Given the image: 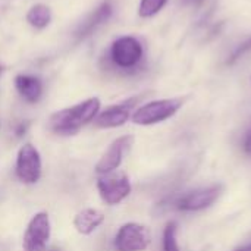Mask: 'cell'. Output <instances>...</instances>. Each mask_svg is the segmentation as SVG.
Wrapping results in <instances>:
<instances>
[{
	"label": "cell",
	"mask_w": 251,
	"mask_h": 251,
	"mask_svg": "<svg viewBox=\"0 0 251 251\" xmlns=\"http://www.w3.org/2000/svg\"><path fill=\"white\" fill-rule=\"evenodd\" d=\"M15 87L19 96L28 103H37L43 96V82L34 75H18L15 78Z\"/></svg>",
	"instance_id": "13"
},
{
	"label": "cell",
	"mask_w": 251,
	"mask_h": 251,
	"mask_svg": "<svg viewBox=\"0 0 251 251\" xmlns=\"http://www.w3.org/2000/svg\"><path fill=\"white\" fill-rule=\"evenodd\" d=\"M113 15V1L112 0H104L96 10H93L85 21L79 25V28L75 32L76 40H82L85 37H88L90 34H93L100 25H103L104 22H107L110 19V16Z\"/></svg>",
	"instance_id": "11"
},
{
	"label": "cell",
	"mask_w": 251,
	"mask_h": 251,
	"mask_svg": "<svg viewBox=\"0 0 251 251\" xmlns=\"http://www.w3.org/2000/svg\"><path fill=\"white\" fill-rule=\"evenodd\" d=\"M135 103L137 99H131L124 103L109 106L107 109L99 112V115L94 119V125L103 129H110L125 125L131 118V110L135 106Z\"/></svg>",
	"instance_id": "10"
},
{
	"label": "cell",
	"mask_w": 251,
	"mask_h": 251,
	"mask_svg": "<svg viewBox=\"0 0 251 251\" xmlns=\"http://www.w3.org/2000/svg\"><path fill=\"white\" fill-rule=\"evenodd\" d=\"M51 235V222L47 212L35 213L26 225L22 238L24 251H46Z\"/></svg>",
	"instance_id": "7"
},
{
	"label": "cell",
	"mask_w": 251,
	"mask_h": 251,
	"mask_svg": "<svg viewBox=\"0 0 251 251\" xmlns=\"http://www.w3.org/2000/svg\"><path fill=\"white\" fill-rule=\"evenodd\" d=\"M249 53H251V37L237 46V49L231 53L229 59L226 60V65H235L240 59H243Z\"/></svg>",
	"instance_id": "17"
},
{
	"label": "cell",
	"mask_w": 251,
	"mask_h": 251,
	"mask_svg": "<svg viewBox=\"0 0 251 251\" xmlns=\"http://www.w3.org/2000/svg\"><path fill=\"white\" fill-rule=\"evenodd\" d=\"M144 46L132 35L116 38L109 49V63L125 74H137L144 66Z\"/></svg>",
	"instance_id": "2"
},
{
	"label": "cell",
	"mask_w": 251,
	"mask_h": 251,
	"mask_svg": "<svg viewBox=\"0 0 251 251\" xmlns=\"http://www.w3.org/2000/svg\"><path fill=\"white\" fill-rule=\"evenodd\" d=\"M132 143H134L132 135H122V137L113 140L110 143V146L106 149V151L101 154L99 162L96 163V166H94L96 174L100 176V175H107V174L115 172L122 165L125 151H128L131 149Z\"/></svg>",
	"instance_id": "8"
},
{
	"label": "cell",
	"mask_w": 251,
	"mask_h": 251,
	"mask_svg": "<svg viewBox=\"0 0 251 251\" xmlns=\"http://www.w3.org/2000/svg\"><path fill=\"white\" fill-rule=\"evenodd\" d=\"M151 243V234L147 226L128 222L124 224L113 240V247L116 251H146Z\"/></svg>",
	"instance_id": "5"
},
{
	"label": "cell",
	"mask_w": 251,
	"mask_h": 251,
	"mask_svg": "<svg viewBox=\"0 0 251 251\" xmlns=\"http://www.w3.org/2000/svg\"><path fill=\"white\" fill-rule=\"evenodd\" d=\"M131 181L125 174H107L100 175L97 179V191L103 203L107 206H116L122 203L131 194Z\"/></svg>",
	"instance_id": "6"
},
{
	"label": "cell",
	"mask_w": 251,
	"mask_h": 251,
	"mask_svg": "<svg viewBox=\"0 0 251 251\" xmlns=\"http://www.w3.org/2000/svg\"><path fill=\"white\" fill-rule=\"evenodd\" d=\"M49 251H60V250H57V249H53V250H49Z\"/></svg>",
	"instance_id": "22"
},
{
	"label": "cell",
	"mask_w": 251,
	"mask_h": 251,
	"mask_svg": "<svg viewBox=\"0 0 251 251\" xmlns=\"http://www.w3.org/2000/svg\"><path fill=\"white\" fill-rule=\"evenodd\" d=\"M244 151L251 156V131L247 134V137H246V140H244Z\"/></svg>",
	"instance_id": "19"
},
{
	"label": "cell",
	"mask_w": 251,
	"mask_h": 251,
	"mask_svg": "<svg viewBox=\"0 0 251 251\" xmlns=\"http://www.w3.org/2000/svg\"><path fill=\"white\" fill-rule=\"evenodd\" d=\"M182 104H184V99L153 100L138 107L132 113L131 119L135 125H141V126L156 125L172 118L182 107Z\"/></svg>",
	"instance_id": "3"
},
{
	"label": "cell",
	"mask_w": 251,
	"mask_h": 251,
	"mask_svg": "<svg viewBox=\"0 0 251 251\" xmlns=\"http://www.w3.org/2000/svg\"><path fill=\"white\" fill-rule=\"evenodd\" d=\"M234 251H251V243H250V244H247V246L238 247L237 250H234Z\"/></svg>",
	"instance_id": "21"
},
{
	"label": "cell",
	"mask_w": 251,
	"mask_h": 251,
	"mask_svg": "<svg viewBox=\"0 0 251 251\" xmlns=\"http://www.w3.org/2000/svg\"><path fill=\"white\" fill-rule=\"evenodd\" d=\"M0 74H1V66H0Z\"/></svg>",
	"instance_id": "23"
},
{
	"label": "cell",
	"mask_w": 251,
	"mask_h": 251,
	"mask_svg": "<svg viewBox=\"0 0 251 251\" xmlns=\"http://www.w3.org/2000/svg\"><path fill=\"white\" fill-rule=\"evenodd\" d=\"M204 0H185V3L188 4H193V6H200Z\"/></svg>",
	"instance_id": "20"
},
{
	"label": "cell",
	"mask_w": 251,
	"mask_h": 251,
	"mask_svg": "<svg viewBox=\"0 0 251 251\" xmlns=\"http://www.w3.org/2000/svg\"><path fill=\"white\" fill-rule=\"evenodd\" d=\"M163 251H179L176 243V224L169 222L163 231Z\"/></svg>",
	"instance_id": "16"
},
{
	"label": "cell",
	"mask_w": 251,
	"mask_h": 251,
	"mask_svg": "<svg viewBox=\"0 0 251 251\" xmlns=\"http://www.w3.org/2000/svg\"><path fill=\"white\" fill-rule=\"evenodd\" d=\"M166 3L168 0H141L138 6V15L141 18H151L157 15Z\"/></svg>",
	"instance_id": "15"
},
{
	"label": "cell",
	"mask_w": 251,
	"mask_h": 251,
	"mask_svg": "<svg viewBox=\"0 0 251 251\" xmlns=\"http://www.w3.org/2000/svg\"><path fill=\"white\" fill-rule=\"evenodd\" d=\"M0 126H1V125H0Z\"/></svg>",
	"instance_id": "24"
},
{
	"label": "cell",
	"mask_w": 251,
	"mask_h": 251,
	"mask_svg": "<svg viewBox=\"0 0 251 251\" xmlns=\"http://www.w3.org/2000/svg\"><path fill=\"white\" fill-rule=\"evenodd\" d=\"M26 22L31 26L37 28V29L46 28L51 22V10H50V7L43 4V3H37V4L31 6V9L26 13Z\"/></svg>",
	"instance_id": "14"
},
{
	"label": "cell",
	"mask_w": 251,
	"mask_h": 251,
	"mask_svg": "<svg viewBox=\"0 0 251 251\" xmlns=\"http://www.w3.org/2000/svg\"><path fill=\"white\" fill-rule=\"evenodd\" d=\"M100 99L91 97L87 99L72 107L62 109L59 112H54L49 119L50 129L62 137L75 135L81 131L82 126L88 125L96 119V116L100 112Z\"/></svg>",
	"instance_id": "1"
},
{
	"label": "cell",
	"mask_w": 251,
	"mask_h": 251,
	"mask_svg": "<svg viewBox=\"0 0 251 251\" xmlns=\"http://www.w3.org/2000/svg\"><path fill=\"white\" fill-rule=\"evenodd\" d=\"M104 222V215L99 209L87 207L79 210L74 218V228L81 235H91Z\"/></svg>",
	"instance_id": "12"
},
{
	"label": "cell",
	"mask_w": 251,
	"mask_h": 251,
	"mask_svg": "<svg viewBox=\"0 0 251 251\" xmlns=\"http://www.w3.org/2000/svg\"><path fill=\"white\" fill-rule=\"evenodd\" d=\"M43 172V162L40 151L31 143L24 144L16 154L15 174L25 185H34L40 181Z\"/></svg>",
	"instance_id": "4"
},
{
	"label": "cell",
	"mask_w": 251,
	"mask_h": 251,
	"mask_svg": "<svg viewBox=\"0 0 251 251\" xmlns=\"http://www.w3.org/2000/svg\"><path fill=\"white\" fill-rule=\"evenodd\" d=\"M28 126H29V122H21V124L15 128V135H16L18 138L24 137V135L26 134V131H28Z\"/></svg>",
	"instance_id": "18"
},
{
	"label": "cell",
	"mask_w": 251,
	"mask_h": 251,
	"mask_svg": "<svg viewBox=\"0 0 251 251\" xmlns=\"http://www.w3.org/2000/svg\"><path fill=\"white\" fill-rule=\"evenodd\" d=\"M222 194V185H212L187 193L175 201V207L182 212H197L210 207Z\"/></svg>",
	"instance_id": "9"
}]
</instances>
